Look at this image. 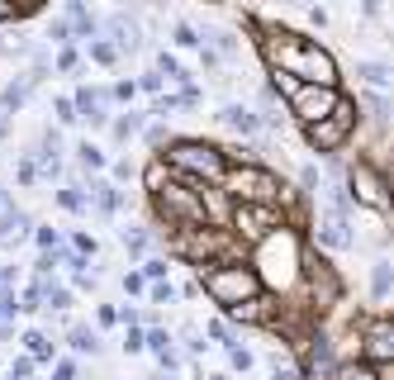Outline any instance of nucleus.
Instances as JSON below:
<instances>
[{
	"mask_svg": "<svg viewBox=\"0 0 394 380\" xmlns=\"http://www.w3.org/2000/svg\"><path fill=\"white\" fill-rule=\"evenodd\" d=\"M390 338H394V333H390V324H385V319L366 324V356L375 361V366H385V361H390V352H394Z\"/></svg>",
	"mask_w": 394,
	"mask_h": 380,
	"instance_id": "9b49d317",
	"label": "nucleus"
},
{
	"mask_svg": "<svg viewBox=\"0 0 394 380\" xmlns=\"http://www.w3.org/2000/svg\"><path fill=\"white\" fill-rule=\"evenodd\" d=\"M10 15H15V10H5V5H0V19H10Z\"/></svg>",
	"mask_w": 394,
	"mask_h": 380,
	"instance_id": "cd10ccee",
	"label": "nucleus"
},
{
	"mask_svg": "<svg viewBox=\"0 0 394 380\" xmlns=\"http://www.w3.org/2000/svg\"><path fill=\"white\" fill-rule=\"evenodd\" d=\"M90 195H95V205H100L105 214H114V209H119V195H114V186H105V181H95V186H90Z\"/></svg>",
	"mask_w": 394,
	"mask_h": 380,
	"instance_id": "dca6fc26",
	"label": "nucleus"
},
{
	"mask_svg": "<svg viewBox=\"0 0 394 380\" xmlns=\"http://www.w3.org/2000/svg\"><path fill=\"white\" fill-rule=\"evenodd\" d=\"M223 181H228V190H233L242 205H276L281 200V181L271 176V171H262V166H233V171H223Z\"/></svg>",
	"mask_w": 394,
	"mask_h": 380,
	"instance_id": "423d86ee",
	"label": "nucleus"
},
{
	"mask_svg": "<svg viewBox=\"0 0 394 380\" xmlns=\"http://www.w3.org/2000/svg\"><path fill=\"white\" fill-rule=\"evenodd\" d=\"M276 86H285L290 90V114L304 119V124L328 119V114L338 109V100H342L333 86H304V81H290V77H276Z\"/></svg>",
	"mask_w": 394,
	"mask_h": 380,
	"instance_id": "39448f33",
	"label": "nucleus"
},
{
	"mask_svg": "<svg viewBox=\"0 0 394 380\" xmlns=\"http://www.w3.org/2000/svg\"><path fill=\"white\" fill-rule=\"evenodd\" d=\"M90 53H95V62H114V57H119V53H114V48H109V43H95Z\"/></svg>",
	"mask_w": 394,
	"mask_h": 380,
	"instance_id": "393cba45",
	"label": "nucleus"
},
{
	"mask_svg": "<svg viewBox=\"0 0 394 380\" xmlns=\"http://www.w3.org/2000/svg\"><path fill=\"white\" fill-rule=\"evenodd\" d=\"M205 290H210V299H219V304L237 309L242 299H257L262 276L252 271V267H214V271L205 276Z\"/></svg>",
	"mask_w": 394,
	"mask_h": 380,
	"instance_id": "20e7f679",
	"label": "nucleus"
},
{
	"mask_svg": "<svg viewBox=\"0 0 394 380\" xmlns=\"http://www.w3.org/2000/svg\"><path fill=\"white\" fill-rule=\"evenodd\" d=\"M352 195H356L361 205H370V209H380V214H385V205H390V200H385V181H380V171L370 162L352 166Z\"/></svg>",
	"mask_w": 394,
	"mask_h": 380,
	"instance_id": "1a4fd4ad",
	"label": "nucleus"
},
{
	"mask_svg": "<svg viewBox=\"0 0 394 380\" xmlns=\"http://www.w3.org/2000/svg\"><path fill=\"white\" fill-rule=\"evenodd\" d=\"M366 105H370V119H375V124H385V114H390V105H385V95H370Z\"/></svg>",
	"mask_w": 394,
	"mask_h": 380,
	"instance_id": "4be33fe9",
	"label": "nucleus"
},
{
	"mask_svg": "<svg viewBox=\"0 0 394 380\" xmlns=\"http://www.w3.org/2000/svg\"><path fill=\"white\" fill-rule=\"evenodd\" d=\"M38 81V77H24V81H15L10 86V90H5V95H0V109H19L24 105V95H29V86Z\"/></svg>",
	"mask_w": 394,
	"mask_h": 380,
	"instance_id": "2eb2a0df",
	"label": "nucleus"
},
{
	"mask_svg": "<svg viewBox=\"0 0 394 380\" xmlns=\"http://www.w3.org/2000/svg\"><path fill=\"white\" fill-rule=\"evenodd\" d=\"M318 243H328V247H352V228H347V205H342V195H333L328 214L318 219Z\"/></svg>",
	"mask_w": 394,
	"mask_h": 380,
	"instance_id": "9d476101",
	"label": "nucleus"
},
{
	"mask_svg": "<svg viewBox=\"0 0 394 380\" xmlns=\"http://www.w3.org/2000/svg\"><path fill=\"white\" fill-rule=\"evenodd\" d=\"M266 57L281 67V77H304V86H333L338 81V67H333V57L323 53L318 43L309 38H299V33H271L266 38Z\"/></svg>",
	"mask_w": 394,
	"mask_h": 380,
	"instance_id": "f257e3e1",
	"label": "nucleus"
},
{
	"mask_svg": "<svg viewBox=\"0 0 394 380\" xmlns=\"http://www.w3.org/2000/svg\"><path fill=\"white\" fill-rule=\"evenodd\" d=\"M361 77H366L370 86H385V81H390V72H385V67H375V62H366V67H361Z\"/></svg>",
	"mask_w": 394,
	"mask_h": 380,
	"instance_id": "aec40b11",
	"label": "nucleus"
},
{
	"mask_svg": "<svg viewBox=\"0 0 394 380\" xmlns=\"http://www.w3.org/2000/svg\"><path fill=\"white\" fill-rule=\"evenodd\" d=\"M29 352H33V356H48V338H43V333H29Z\"/></svg>",
	"mask_w": 394,
	"mask_h": 380,
	"instance_id": "5701e85b",
	"label": "nucleus"
},
{
	"mask_svg": "<svg viewBox=\"0 0 394 380\" xmlns=\"http://www.w3.org/2000/svg\"><path fill=\"white\" fill-rule=\"evenodd\" d=\"M233 366H242V371H247V366H252V352H242V347H233Z\"/></svg>",
	"mask_w": 394,
	"mask_h": 380,
	"instance_id": "bb28decb",
	"label": "nucleus"
},
{
	"mask_svg": "<svg viewBox=\"0 0 394 380\" xmlns=\"http://www.w3.org/2000/svg\"><path fill=\"white\" fill-rule=\"evenodd\" d=\"M338 380H380V371L375 366H342Z\"/></svg>",
	"mask_w": 394,
	"mask_h": 380,
	"instance_id": "a211bd4d",
	"label": "nucleus"
},
{
	"mask_svg": "<svg viewBox=\"0 0 394 380\" xmlns=\"http://www.w3.org/2000/svg\"><path fill=\"white\" fill-rule=\"evenodd\" d=\"M129 134H138V114H124V119L114 124V138H119V143H124Z\"/></svg>",
	"mask_w": 394,
	"mask_h": 380,
	"instance_id": "412c9836",
	"label": "nucleus"
},
{
	"mask_svg": "<svg viewBox=\"0 0 394 380\" xmlns=\"http://www.w3.org/2000/svg\"><path fill=\"white\" fill-rule=\"evenodd\" d=\"M352 129H356V105H352V100H338V109H333L328 119L309 124V143H314L318 152H338L342 143L352 138Z\"/></svg>",
	"mask_w": 394,
	"mask_h": 380,
	"instance_id": "0eeeda50",
	"label": "nucleus"
},
{
	"mask_svg": "<svg viewBox=\"0 0 394 380\" xmlns=\"http://www.w3.org/2000/svg\"><path fill=\"white\" fill-rule=\"evenodd\" d=\"M219 119H223L228 129H237V134H257V114H252V109H242V105H228Z\"/></svg>",
	"mask_w": 394,
	"mask_h": 380,
	"instance_id": "ddd939ff",
	"label": "nucleus"
},
{
	"mask_svg": "<svg viewBox=\"0 0 394 380\" xmlns=\"http://www.w3.org/2000/svg\"><path fill=\"white\" fill-rule=\"evenodd\" d=\"M233 223H237V233H247V238H271L276 228H285V219H281V209L276 205H242L233 214Z\"/></svg>",
	"mask_w": 394,
	"mask_h": 380,
	"instance_id": "6e6552de",
	"label": "nucleus"
},
{
	"mask_svg": "<svg viewBox=\"0 0 394 380\" xmlns=\"http://www.w3.org/2000/svg\"><path fill=\"white\" fill-rule=\"evenodd\" d=\"M72 347H81V352H95V347H100V338H95L90 328H77V333H72Z\"/></svg>",
	"mask_w": 394,
	"mask_h": 380,
	"instance_id": "6ab92c4d",
	"label": "nucleus"
},
{
	"mask_svg": "<svg viewBox=\"0 0 394 380\" xmlns=\"http://www.w3.org/2000/svg\"><path fill=\"white\" fill-rule=\"evenodd\" d=\"M257 257H262V271H266L271 285H290L299 276V243H294L290 228H276L271 238H262Z\"/></svg>",
	"mask_w": 394,
	"mask_h": 380,
	"instance_id": "f03ea898",
	"label": "nucleus"
},
{
	"mask_svg": "<svg viewBox=\"0 0 394 380\" xmlns=\"http://www.w3.org/2000/svg\"><path fill=\"white\" fill-rule=\"evenodd\" d=\"M81 162H86V166H100V148H90V143H81Z\"/></svg>",
	"mask_w": 394,
	"mask_h": 380,
	"instance_id": "b1692460",
	"label": "nucleus"
},
{
	"mask_svg": "<svg viewBox=\"0 0 394 380\" xmlns=\"http://www.w3.org/2000/svg\"><path fill=\"white\" fill-rule=\"evenodd\" d=\"M109 33H114V43H119L124 53H133V48H138V24H133V19H124V15H114V19H109Z\"/></svg>",
	"mask_w": 394,
	"mask_h": 380,
	"instance_id": "f8f14e48",
	"label": "nucleus"
},
{
	"mask_svg": "<svg viewBox=\"0 0 394 380\" xmlns=\"http://www.w3.org/2000/svg\"><path fill=\"white\" fill-rule=\"evenodd\" d=\"M370 290H375V299L390 295V262H375V276H370Z\"/></svg>",
	"mask_w": 394,
	"mask_h": 380,
	"instance_id": "f3484780",
	"label": "nucleus"
},
{
	"mask_svg": "<svg viewBox=\"0 0 394 380\" xmlns=\"http://www.w3.org/2000/svg\"><path fill=\"white\" fill-rule=\"evenodd\" d=\"M171 166H176V171H185V176H195V181L205 186V181H223L228 157H223L214 143H190V138H185V143H176V148H171Z\"/></svg>",
	"mask_w": 394,
	"mask_h": 380,
	"instance_id": "7ed1b4c3",
	"label": "nucleus"
},
{
	"mask_svg": "<svg viewBox=\"0 0 394 380\" xmlns=\"http://www.w3.org/2000/svg\"><path fill=\"white\" fill-rule=\"evenodd\" d=\"M176 38H181V43H190V48L200 43V38H195V29H190V24H181V29H176Z\"/></svg>",
	"mask_w": 394,
	"mask_h": 380,
	"instance_id": "a878e982",
	"label": "nucleus"
},
{
	"mask_svg": "<svg viewBox=\"0 0 394 380\" xmlns=\"http://www.w3.org/2000/svg\"><path fill=\"white\" fill-rule=\"evenodd\" d=\"M309 371H314V380L333 371V342H328V338H318V342H314V352H309Z\"/></svg>",
	"mask_w": 394,
	"mask_h": 380,
	"instance_id": "4468645a",
	"label": "nucleus"
}]
</instances>
